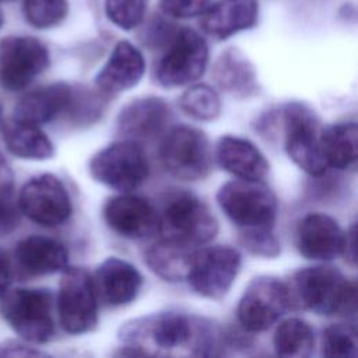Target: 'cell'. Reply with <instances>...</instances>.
<instances>
[{
  "label": "cell",
  "mask_w": 358,
  "mask_h": 358,
  "mask_svg": "<svg viewBox=\"0 0 358 358\" xmlns=\"http://www.w3.org/2000/svg\"><path fill=\"white\" fill-rule=\"evenodd\" d=\"M119 338L144 355L186 351L197 357L224 354L222 327L217 323L182 312H159L122 324Z\"/></svg>",
  "instance_id": "6da1fadb"
},
{
  "label": "cell",
  "mask_w": 358,
  "mask_h": 358,
  "mask_svg": "<svg viewBox=\"0 0 358 358\" xmlns=\"http://www.w3.org/2000/svg\"><path fill=\"white\" fill-rule=\"evenodd\" d=\"M289 285V284H288ZM292 305L323 316L355 317L357 281L331 266L306 267L294 274L289 285Z\"/></svg>",
  "instance_id": "7a4b0ae2"
},
{
  "label": "cell",
  "mask_w": 358,
  "mask_h": 358,
  "mask_svg": "<svg viewBox=\"0 0 358 358\" xmlns=\"http://www.w3.org/2000/svg\"><path fill=\"white\" fill-rule=\"evenodd\" d=\"M157 214L161 239L189 249L208 243L218 234V221L208 206L189 190L168 192Z\"/></svg>",
  "instance_id": "3957f363"
},
{
  "label": "cell",
  "mask_w": 358,
  "mask_h": 358,
  "mask_svg": "<svg viewBox=\"0 0 358 358\" xmlns=\"http://www.w3.org/2000/svg\"><path fill=\"white\" fill-rule=\"evenodd\" d=\"M217 203L241 232L274 228L278 201L262 180L238 178L225 182L217 192Z\"/></svg>",
  "instance_id": "277c9868"
},
{
  "label": "cell",
  "mask_w": 358,
  "mask_h": 358,
  "mask_svg": "<svg viewBox=\"0 0 358 358\" xmlns=\"http://www.w3.org/2000/svg\"><path fill=\"white\" fill-rule=\"evenodd\" d=\"M0 315L25 341L48 343L55 334V295L48 288H14L1 296Z\"/></svg>",
  "instance_id": "5b68a950"
},
{
  "label": "cell",
  "mask_w": 358,
  "mask_h": 358,
  "mask_svg": "<svg viewBox=\"0 0 358 358\" xmlns=\"http://www.w3.org/2000/svg\"><path fill=\"white\" fill-rule=\"evenodd\" d=\"M284 148L289 159L312 178H322L327 165L320 148V122L312 108L289 101L281 108Z\"/></svg>",
  "instance_id": "8992f818"
},
{
  "label": "cell",
  "mask_w": 358,
  "mask_h": 358,
  "mask_svg": "<svg viewBox=\"0 0 358 358\" xmlns=\"http://www.w3.org/2000/svg\"><path fill=\"white\" fill-rule=\"evenodd\" d=\"M88 169L98 183L127 193L147 180L150 165L140 143L122 138L95 152Z\"/></svg>",
  "instance_id": "52a82bcc"
},
{
  "label": "cell",
  "mask_w": 358,
  "mask_h": 358,
  "mask_svg": "<svg viewBox=\"0 0 358 358\" xmlns=\"http://www.w3.org/2000/svg\"><path fill=\"white\" fill-rule=\"evenodd\" d=\"M292 306L289 285L273 275H259L245 288L236 308L241 327L260 333L275 324Z\"/></svg>",
  "instance_id": "ba28073f"
},
{
  "label": "cell",
  "mask_w": 358,
  "mask_h": 358,
  "mask_svg": "<svg viewBox=\"0 0 358 358\" xmlns=\"http://www.w3.org/2000/svg\"><path fill=\"white\" fill-rule=\"evenodd\" d=\"M159 158L172 176L182 180L204 179L211 171V147L204 131L187 124L173 126L164 137Z\"/></svg>",
  "instance_id": "9c48e42d"
},
{
  "label": "cell",
  "mask_w": 358,
  "mask_h": 358,
  "mask_svg": "<svg viewBox=\"0 0 358 358\" xmlns=\"http://www.w3.org/2000/svg\"><path fill=\"white\" fill-rule=\"evenodd\" d=\"M56 309L62 329L69 334H84L98 323V298L91 274L83 267L62 271Z\"/></svg>",
  "instance_id": "30bf717a"
},
{
  "label": "cell",
  "mask_w": 358,
  "mask_h": 358,
  "mask_svg": "<svg viewBox=\"0 0 358 358\" xmlns=\"http://www.w3.org/2000/svg\"><path fill=\"white\" fill-rule=\"evenodd\" d=\"M208 63V46L206 39L190 28L178 29L168 49L159 59L155 77L165 88L183 87L197 81Z\"/></svg>",
  "instance_id": "8fae6325"
},
{
  "label": "cell",
  "mask_w": 358,
  "mask_h": 358,
  "mask_svg": "<svg viewBox=\"0 0 358 358\" xmlns=\"http://www.w3.org/2000/svg\"><path fill=\"white\" fill-rule=\"evenodd\" d=\"M241 263V253L231 246L215 245L196 249L186 281L200 296L222 299L238 277Z\"/></svg>",
  "instance_id": "7c38bea8"
},
{
  "label": "cell",
  "mask_w": 358,
  "mask_h": 358,
  "mask_svg": "<svg viewBox=\"0 0 358 358\" xmlns=\"http://www.w3.org/2000/svg\"><path fill=\"white\" fill-rule=\"evenodd\" d=\"M18 208L32 222L55 228L69 221L73 206L64 183L52 173L31 178L20 190Z\"/></svg>",
  "instance_id": "4fadbf2b"
},
{
  "label": "cell",
  "mask_w": 358,
  "mask_h": 358,
  "mask_svg": "<svg viewBox=\"0 0 358 358\" xmlns=\"http://www.w3.org/2000/svg\"><path fill=\"white\" fill-rule=\"evenodd\" d=\"M49 66L48 48L34 36L0 41V87L10 92L27 88Z\"/></svg>",
  "instance_id": "5bb4252c"
},
{
  "label": "cell",
  "mask_w": 358,
  "mask_h": 358,
  "mask_svg": "<svg viewBox=\"0 0 358 358\" xmlns=\"http://www.w3.org/2000/svg\"><path fill=\"white\" fill-rule=\"evenodd\" d=\"M102 217L110 231L126 239H145L158 231L157 208L147 199L129 192L109 197Z\"/></svg>",
  "instance_id": "9a60e30c"
},
{
  "label": "cell",
  "mask_w": 358,
  "mask_h": 358,
  "mask_svg": "<svg viewBox=\"0 0 358 358\" xmlns=\"http://www.w3.org/2000/svg\"><path fill=\"white\" fill-rule=\"evenodd\" d=\"M91 278L98 302L113 308L131 303L143 287V275L137 267L116 256L105 259Z\"/></svg>",
  "instance_id": "2e32d148"
},
{
  "label": "cell",
  "mask_w": 358,
  "mask_h": 358,
  "mask_svg": "<svg viewBox=\"0 0 358 358\" xmlns=\"http://www.w3.org/2000/svg\"><path fill=\"white\" fill-rule=\"evenodd\" d=\"M344 231L327 214L310 213L302 217L295 231L298 252L315 262H329L341 255Z\"/></svg>",
  "instance_id": "e0dca14e"
},
{
  "label": "cell",
  "mask_w": 358,
  "mask_h": 358,
  "mask_svg": "<svg viewBox=\"0 0 358 358\" xmlns=\"http://www.w3.org/2000/svg\"><path fill=\"white\" fill-rule=\"evenodd\" d=\"M171 116L169 105L159 96H141L126 103L116 119V131L123 140H151L162 133Z\"/></svg>",
  "instance_id": "ac0fdd59"
},
{
  "label": "cell",
  "mask_w": 358,
  "mask_h": 358,
  "mask_svg": "<svg viewBox=\"0 0 358 358\" xmlns=\"http://www.w3.org/2000/svg\"><path fill=\"white\" fill-rule=\"evenodd\" d=\"M145 71L143 53L129 41H119L106 63L95 76V87L103 96H112L136 87Z\"/></svg>",
  "instance_id": "d6986e66"
},
{
  "label": "cell",
  "mask_w": 358,
  "mask_h": 358,
  "mask_svg": "<svg viewBox=\"0 0 358 358\" xmlns=\"http://www.w3.org/2000/svg\"><path fill=\"white\" fill-rule=\"evenodd\" d=\"M259 17L257 0H218L201 14V29L218 39H227L256 25Z\"/></svg>",
  "instance_id": "ffe728a7"
},
{
  "label": "cell",
  "mask_w": 358,
  "mask_h": 358,
  "mask_svg": "<svg viewBox=\"0 0 358 358\" xmlns=\"http://www.w3.org/2000/svg\"><path fill=\"white\" fill-rule=\"evenodd\" d=\"M14 259L28 275H49L69 267V252L63 243L42 235L21 239L14 249Z\"/></svg>",
  "instance_id": "44dd1931"
},
{
  "label": "cell",
  "mask_w": 358,
  "mask_h": 358,
  "mask_svg": "<svg viewBox=\"0 0 358 358\" xmlns=\"http://www.w3.org/2000/svg\"><path fill=\"white\" fill-rule=\"evenodd\" d=\"M74 88L67 83H53L27 92L14 106L13 117L42 126L66 113Z\"/></svg>",
  "instance_id": "7402d4cb"
},
{
  "label": "cell",
  "mask_w": 358,
  "mask_h": 358,
  "mask_svg": "<svg viewBox=\"0 0 358 358\" xmlns=\"http://www.w3.org/2000/svg\"><path fill=\"white\" fill-rule=\"evenodd\" d=\"M215 159L228 173L239 179L262 180L270 169L264 154L250 140L222 136L215 147Z\"/></svg>",
  "instance_id": "603a6c76"
},
{
  "label": "cell",
  "mask_w": 358,
  "mask_h": 358,
  "mask_svg": "<svg viewBox=\"0 0 358 358\" xmlns=\"http://www.w3.org/2000/svg\"><path fill=\"white\" fill-rule=\"evenodd\" d=\"M213 80L222 92L236 98H249L259 91L255 66L238 48H228L217 57Z\"/></svg>",
  "instance_id": "cb8c5ba5"
},
{
  "label": "cell",
  "mask_w": 358,
  "mask_h": 358,
  "mask_svg": "<svg viewBox=\"0 0 358 358\" xmlns=\"http://www.w3.org/2000/svg\"><path fill=\"white\" fill-rule=\"evenodd\" d=\"M0 131L6 148L14 157L43 161L52 158L55 154L53 143L38 124L10 117L3 120Z\"/></svg>",
  "instance_id": "d4e9b609"
},
{
  "label": "cell",
  "mask_w": 358,
  "mask_h": 358,
  "mask_svg": "<svg viewBox=\"0 0 358 358\" xmlns=\"http://www.w3.org/2000/svg\"><path fill=\"white\" fill-rule=\"evenodd\" d=\"M320 148L327 168L354 169L358 159V126L355 122H340L320 131Z\"/></svg>",
  "instance_id": "484cf974"
},
{
  "label": "cell",
  "mask_w": 358,
  "mask_h": 358,
  "mask_svg": "<svg viewBox=\"0 0 358 358\" xmlns=\"http://www.w3.org/2000/svg\"><path fill=\"white\" fill-rule=\"evenodd\" d=\"M194 250L159 238L145 250L144 262L162 280L178 282L186 280Z\"/></svg>",
  "instance_id": "4316f807"
},
{
  "label": "cell",
  "mask_w": 358,
  "mask_h": 358,
  "mask_svg": "<svg viewBox=\"0 0 358 358\" xmlns=\"http://www.w3.org/2000/svg\"><path fill=\"white\" fill-rule=\"evenodd\" d=\"M275 354L287 358H306L315 350V333L310 324L298 317L278 323L273 336Z\"/></svg>",
  "instance_id": "83f0119b"
},
{
  "label": "cell",
  "mask_w": 358,
  "mask_h": 358,
  "mask_svg": "<svg viewBox=\"0 0 358 358\" xmlns=\"http://www.w3.org/2000/svg\"><path fill=\"white\" fill-rule=\"evenodd\" d=\"M179 108L194 120L211 122L221 113V99L213 87L207 84H193L180 95Z\"/></svg>",
  "instance_id": "f1b7e54d"
},
{
  "label": "cell",
  "mask_w": 358,
  "mask_h": 358,
  "mask_svg": "<svg viewBox=\"0 0 358 358\" xmlns=\"http://www.w3.org/2000/svg\"><path fill=\"white\" fill-rule=\"evenodd\" d=\"M322 354L330 358H355L358 354V333L354 324L334 323L323 330Z\"/></svg>",
  "instance_id": "f546056e"
},
{
  "label": "cell",
  "mask_w": 358,
  "mask_h": 358,
  "mask_svg": "<svg viewBox=\"0 0 358 358\" xmlns=\"http://www.w3.org/2000/svg\"><path fill=\"white\" fill-rule=\"evenodd\" d=\"M20 213L14 197V173L0 152V235L11 232L18 225Z\"/></svg>",
  "instance_id": "4dcf8cb0"
},
{
  "label": "cell",
  "mask_w": 358,
  "mask_h": 358,
  "mask_svg": "<svg viewBox=\"0 0 358 358\" xmlns=\"http://www.w3.org/2000/svg\"><path fill=\"white\" fill-rule=\"evenodd\" d=\"M22 13L27 22L39 29L59 25L69 13L67 0H24Z\"/></svg>",
  "instance_id": "1f68e13d"
},
{
  "label": "cell",
  "mask_w": 358,
  "mask_h": 358,
  "mask_svg": "<svg viewBox=\"0 0 358 358\" xmlns=\"http://www.w3.org/2000/svg\"><path fill=\"white\" fill-rule=\"evenodd\" d=\"M147 0H105V13L122 29L136 28L144 18Z\"/></svg>",
  "instance_id": "d6a6232c"
},
{
  "label": "cell",
  "mask_w": 358,
  "mask_h": 358,
  "mask_svg": "<svg viewBox=\"0 0 358 358\" xmlns=\"http://www.w3.org/2000/svg\"><path fill=\"white\" fill-rule=\"evenodd\" d=\"M241 243L249 253L260 257L274 259L281 252L280 242L273 229L241 232Z\"/></svg>",
  "instance_id": "836d02e7"
},
{
  "label": "cell",
  "mask_w": 358,
  "mask_h": 358,
  "mask_svg": "<svg viewBox=\"0 0 358 358\" xmlns=\"http://www.w3.org/2000/svg\"><path fill=\"white\" fill-rule=\"evenodd\" d=\"M213 0H159L164 14L173 18H192L201 15Z\"/></svg>",
  "instance_id": "e575fe53"
},
{
  "label": "cell",
  "mask_w": 358,
  "mask_h": 358,
  "mask_svg": "<svg viewBox=\"0 0 358 358\" xmlns=\"http://www.w3.org/2000/svg\"><path fill=\"white\" fill-rule=\"evenodd\" d=\"M357 225L351 224L347 231H344V242L341 255L344 256L345 262L355 267L357 264Z\"/></svg>",
  "instance_id": "d590c367"
},
{
  "label": "cell",
  "mask_w": 358,
  "mask_h": 358,
  "mask_svg": "<svg viewBox=\"0 0 358 358\" xmlns=\"http://www.w3.org/2000/svg\"><path fill=\"white\" fill-rule=\"evenodd\" d=\"M13 280V267L8 255L0 249V296L8 289Z\"/></svg>",
  "instance_id": "8d00e7d4"
},
{
  "label": "cell",
  "mask_w": 358,
  "mask_h": 358,
  "mask_svg": "<svg viewBox=\"0 0 358 358\" xmlns=\"http://www.w3.org/2000/svg\"><path fill=\"white\" fill-rule=\"evenodd\" d=\"M4 355H43V352L32 350L29 347H25L22 344H15V343H7L0 347V357Z\"/></svg>",
  "instance_id": "74e56055"
},
{
  "label": "cell",
  "mask_w": 358,
  "mask_h": 358,
  "mask_svg": "<svg viewBox=\"0 0 358 358\" xmlns=\"http://www.w3.org/2000/svg\"><path fill=\"white\" fill-rule=\"evenodd\" d=\"M3 21H4V17H3V13H1V10H0V28H1V25H3Z\"/></svg>",
  "instance_id": "f35d334b"
},
{
  "label": "cell",
  "mask_w": 358,
  "mask_h": 358,
  "mask_svg": "<svg viewBox=\"0 0 358 358\" xmlns=\"http://www.w3.org/2000/svg\"><path fill=\"white\" fill-rule=\"evenodd\" d=\"M1 123H3V113H1V106H0V127H1Z\"/></svg>",
  "instance_id": "ab89813d"
},
{
  "label": "cell",
  "mask_w": 358,
  "mask_h": 358,
  "mask_svg": "<svg viewBox=\"0 0 358 358\" xmlns=\"http://www.w3.org/2000/svg\"><path fill=\"white\" fill-rule=\"evenodd\" d=\"M0 1H8V0H0Z\"/></svg>",
  "instance_id": "60d3db41"
}]
</instances>
